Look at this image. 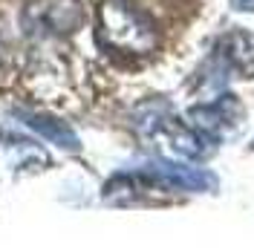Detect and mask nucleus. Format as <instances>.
Masks as SVG:
<instances>
[{
    "mask_svg": "<svg viewBox=\"0 0 254 248\" xmlns=\"http://www.w3.org/2000/svg\"><path fill=\"white\" fill-rule=\"evenodd\" d=\"M139 176H144L147 182H156L162 187H171V190L202 193V190H214L217 187V176L211 171L188 168V165L168 162V159H150V162H144L142 168H139Z\"/></svg>",
    "mask_w": 254,
    "mask_h": 248,
    "instance_id": "20e7f679",
    "label": "nucleus"
},
{
    "mask_svg": "<svg viewBox=\"0 0 254 248\" xmlns=\"http://www.w3.org/2000/svg\"><path fill=\"white\" fill-rule=\"evenodd\" d=\"M234 6H237L240 12H254V0H237Z\"/></svg>",
    "mask_w": 254,
    "mask_h": 248,
    "instance_id": "6e6552de",
    "label": "nucleus"
},
{
    "mask_svg": "<svg viewBox=\"0 0 254 248\" xmlns=\"http://www.w3.org/2000/svg\"><path fill=\"white\" fill-rule=\"evenodd\" d=\"M217 55L222 58V63L240 72L243 78H254V35L249 32H228L217 41Z\"/></svg>",
    "mask_w": 254,
    "mask_h": 248,
    "instance_id": "423d86ee",
    "label": "nucleus"
},
{
    "mask_svg": "<svg viewBox=\"0 0 254 248\" xmlns=\"http://www.w3.org/2000/svg\"><path fill=\"white\" fill-rule=\"evenodd\" d=\"M136 127L142 130L144 136L162 141L171 153L182 156V159H205L214 153V139L199 133L190 124L176 122L174 116L168 113V107L162 104H147L136 113Z\"/></svg>",
    "mask_w": 254,
    "mask_h": 248,
    "instance_id": "f03ea898",
    "label": "nucleus"
},
{
    "mask_svg": "<svg viewBox=\"0 0 254 248\" xmlns=\"http://www.w3.org/2000/svg\"><path fill=\"white\" fill-rule=\"evenodd\" d=\"M240 122H243V107L234 95H220V98H211L208 104L188 110V124L196 127L199 133L211 136V139H222V136L237 133Z\"/></svg>",
    "mask_w": 254,
    "mask_h": 248,
    "instance_id": "39448f33",
    "label": "nucleus"
},
{
    "mask_svg": "<svg viewBox=\"0 0 254 248\" xmlns=\"http://www.w3.org/2000/svg\"><path fill=\"white\" fill-rule=\"evenodd\" d=\"M15 116H17V122L23 124V127L35 130L38 136H44L47 141L58 144V147H64V150H72V153H75V150L81 147L75 130H72L69 124H64L61 119H55V116H47V113H32V110H17Z\"/></svg>",
    "mask_w": 254,
    "mask_h": 248,
    "instance_id": "0eeeda50",
    "label": "nucleus"
},
{
    "mask_svg": "<svg viewBox=\"0 0 254 248\" xmlns=\"http://www.w3.org/2000/svg\"><path fill=\"white\" fill-rule=\"evenodd\" d=\"M84 23L78 0H32L23 9V29L29 35H72Z\"/></svg>",
    "mask_w": 254,
    "mask_h": 248,
    "instance_id": "7ed1b4c3",
    "label": "nucleus"
},
{
    "mask_svg": "<svg viewBox=\"0 0 254 248\" xmlns=\"http://www.w3.org/2000/svg\"><path fill=\"white\" fill-rule=\"evenodd\" d=\"M98 41L125 55H147L159 44L156 23L130 0H104L98 6Z\"/></svg>",
    "mask_w": 254,
    "mask_h": 248,
    "instance_id": "f257e3e1",
    "label": "nucleus"
}]
</instances>
